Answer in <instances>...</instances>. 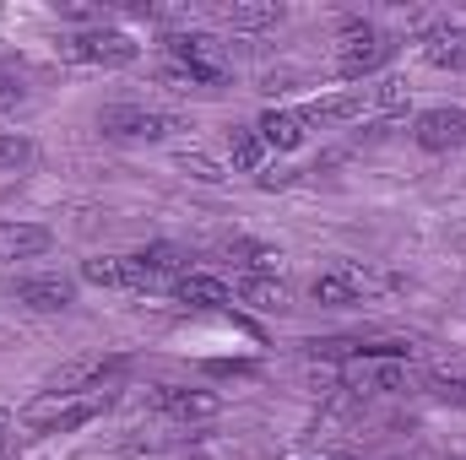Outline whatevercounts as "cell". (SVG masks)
Returning <instances> with one entry per match:
<instances>
[{
    "label": "cell",
    "instance_id": "1",
    "mask_svg": "<svg viewBox=\"0 0 466 460\" xmlns=\"http://www.w3.org/2000/svg\"><path fill=\"white\" fill-rule=\"evenodd\" d=\"M115 406V390H87V395H44L27 406V428L38 434H71V428H87L93 417H104Z\"/></svg>",
    "mask_w": 466,
    "mask_h": 460
},
{
    "label": "cell",
    "instance_id": "2",
    "mask_svg": "<svg viewBox=\"0 0 466 460\" xmlns=\"http://www.w3.org/2000/svg\"><path fill=\"white\" fill-rule=\"evenodd\" d=\"M396 60V38H385L380 27L369 22H348L342 27V49H337V76L342 82H358V76H374Z\"/></svg>",
    "mask_w": 466,
    "mask_h": 460
},
{
    "label": "cell",
    "instance_id": "3",
    "mask_svg": "<svg viewBox=\"0 0 466 460\" xmlns=\"http://www.w3.org/2000/svg\"><path fill=\"white\" fill-rule=\"evenodd\" d=\"M55 55L66 60V65H136V38L130 33H115V27H98V33H71V38H60L55 44Z\"/></svg>",
    "mask_w": 466,
    "mask_h": 460
},
{
    "label": "cell",
    "instance_id": "4",
    "mask_svg": "<svg viewBox=\"0 0 466 460\" xmlns=\"http://www.w3.org/2000/svg\"><path fill=\"white\" fill-rule=\"evenodd\" d=\"M337 379L352 395H401V390H412V363L407 357H352V363H342Z\"/></svg>",
    "mask_w": 466,
    "mask_h": 460
},
{
    "label": "cell",
    "instance_id": "5",
    "mask_svg": "<svg viewBox=\"0 0 466 460\" xmlns=\"http://www.w3.org/2000/svg\"><path fill=\"white\" fill-rule=\"evenodd\" d=\"M98 130L109 141H163L179 130V119L163 109H147V104H109V109H98Z\"/></svg>",
    "mask_w": 466,
    "mask_h": 460
},
{
    "label": "cell",
    "instance_id": "6",
    "mask_svg": "<svg viewBox=\"0 0 466 460\" xmlns=\"http://www.w3.org/2000/svg\"><path fill=\"white\" fill-rule=\"evenodd\" d=\"M163 44H168V65L190 71L201 87H218V82H223L228 60H223V44H218L212 33H168Z\"/></svg>",
    "mask_w": 466,
    "mask_h": 460
},
{
    "label": "cell",
    "instance_id": "7",
    "mask_svg": "<svg viewBox=\"0 0 466 460\" xmlns=\"http://www.w3.org/2000/svg\"><path fill=\"white\" fill-rule=\"evenodd\" d=\"M82 282H93V287H119V293H157V287H168L163 276L147 271L141 255H93V260H82Z\"/></svg>",
    "mask_w": 466,
    "mask_h": 460
},
{
    "label": "cell",
    "instance_id": "8",
    "mask_svg": "<svg viewBox=\"0 0 466 460\" xmlns=\"http://www.w3.org/2000/svg\"><path fill=\"white\" fill-rule=\"evenodd\" d=\"M147 406L163 412V417H174V423H201V417L223 412V395L218 390H190V385H152Z\"/></svg>",
    "mask_w": 466,
    "mask_h": 460
},
{
    "label": "cell",
    "instance_id": "9",
    "mask_svg": "<svg viewBox=\"0 0 466 460\" xmlns=\"http://www.w3.org/2000/svg\"><path fill=\"white\" fill-rule=\"evenodd\" d=\"M5 293H11V304H22L33 315H60V309L76 304V282L71 276H16Z\"/></svg>",
    "mask_w": 466,
    "mask_h": 460
},
{
    "label": "cell",
    "instance_id": "10",
    "mask_svg": "<svg viewBox=\"0 0 466 460\" xmlns=\"http://www.w3.org/2000/svg\"><path fill=\"white\" fill-rule=\"evenodd\" d=\"M374 287H385V276H374V271H363V265H331V271H320V276L309 282L315 304H363Z\"/></svg>",
    "mask_w": 466,
    "mask_h": 460
},
{
    "label": "cell",
    "instance_id": "11",
    "mask_svg": "<svg viewBox=\"0 0 466 460\" xmlns=\"http://www.w3.org/2000/svg\"><path fill=\"white\" fill-rule=\"evenodd\" d=\"M412 141L423 152H456V146H466V109H456V104L423 109L418 125H412Z\"/></svg>",
    "mask_w": 466,
    "mask_h": 460
},
{
    "label": "cell",
    "instance_id": "12",
    "mask_svg": "<svg viewBox=\"0 0 466 460\" xmlns=\"http://www.w3.org/2000/svg\"><path fill=\"white\" fill-rule=\"evenodd\" d=\"M49 244H55V233L38 223H0V265L38 260V255H49Z\"/></svg>",
    "mask_w": 466,
    "mask_h": 460
},
{
    "label": "cell",
    "instance_id": "13",
    "mask_svg": "<svg viewBox=\"0 0 466 460\" xmlns=\"http://www.w3.org/2000/svg\"><path fill=\"white\" fill-rule=\"evenodd\" d=\"M255 130H260L266 152H299L304 135H309V125H304L299 109H266V115L255 119Z\"/></svg>",
    "mask_w": 466,
    "mask_h": 460
},
{
    "label": "cell",
    "instance_id": "14",
    "mask_svg": "<svg viewBox=\"0 0 466 460\" xmlns=\"http://www.w3.org/2000/svg\"><path fill=\"white\" fill-rule=\"evenodd\" d=\"M168 293H174L179 304H190V309H228L233 304L228 282H223V276H207V271H185Z\"/></svg>",
    "mask_w": 466,
    "mask_h": 460
},
{
    "label": "cell",
    "instance_id": "15",
    "mask_svg": "<svg viewBox=\"0 0 466 460\" xmlns=\"http://www.w3.org/2000/svg\"><path fill=\"white\" fill-rule=\"evenodd\" d=\"M238 298H244L249 309H260V315L293 309V287H288L282 276H244V282H238Z\"/></svg>",
    "mask_w": 466,
    "mask_h": 460
},
{
    "label": "cell",
    "instance_id": "16",
    "mask_svg": "<svg viewBox=\"0 0 466 460\" xmlns=\"http://www.w3.org/2000/svg\"><path fill=\"white\" fill-rule=\"evenodd\" d=\"M423 60L434 71H466V27H434L423 38Z\"/></svg>",
    "mask_w": 466,
    "mask_h": 460
},
{
    "label": "cell",
    "instance_id": "17",
    "mask_svg": "<svg viewBox=\"0 0 466 460\" xmlns=\"http://www.w3.org/2000/svg\"><path fill=\"white\" fill-rule=\"evenodd\" d=\"M363 109H369L363 93H331V98L304 104L299 115H304V125H348V119H363Z\"/></svg>",
    "mask_w": 466,
    "mask_h": 460
},
{
    "label": "cell",
    "instance_id": "18",
    "mask_svg": "<svg viewBox=\"0 0 466 460\" xmlns=\"http://www.w3.org/2000/svg\"><path fill=\"white\" fill-rule=\"evenodd\" d=\"M223 255H228L244 276H277V265H282V249L255 244V238H228V244H223Z\"/></svg>",
    "mask_w": 466,
    "mask_h": 460
},
{
    "label": "cell",
    "instance_id": "19",
    "mask_svg": "<svg viewBox=\"0 0 466 460\" xmlns=\"http://www.w3.org/2000/svg\"><path fill=\"white\" fill-rule=\"evenodd\" d=\"M223 22L238 27V33H260V27L282 22V5H271V0H233V5H223Z\"/></svg>",
    "mask_w": 466,
    "mask_h": 460
},
{
    "label": "cell",
    "instance_id": "20",
    "mask_svg": "<svg viewBox=\"0 0 466 460\" xmlns=\"http://www.w3.org/2000/svg\"><path fill=\"white\" fill-rule=\"evenodd\" d=\"M228 152H233V168H238V174H260V168H266V141H260L255 125H233Z\"/></svg>",
    "mask_w": 466,
    "mask_h": 460
},
{
    "label": "cell",
    "instance_id": "21",
    "mask_svg": "<svg viewBox=\"0 0 466 460\" xmlns=\"http://www.w3.org/2000/svg\"><path fill=\"white\" fill-rule=\"evenodd\" d=\"M141 260H147V271H152V276H163L168 287L190 271V255H185L179 244H147V249H141Z\"/></svg>",
    "mask_w": 466,
    "mask_h": 460
},
{
    "label": "cell",
    "instance_id": "22",
    "mask_svg": "<svg viewBox=\"0 0 466 460\" xmlns=\"http://www.w3.org/2000/svg\"><path fill=\"white\" fill-rule=\"evenodd\" d=\"M363 98H369V109H380V115H407V104H412V87H407L401 76H385V82H380V87H369Z\"/></svg>",
    "mask_w": 466,
    "mask_h": 460
},
{
    "label": "cell",
    "instance_id": "23",
    "mask_svg": "<svg viewBox=\"0 0 466 460\" xmlns=\"http://www.w3.org/2000/svg\"><path fill=\"white\" fill-rule=\"evenodd\" d=\"M429 395H434L440 406L466 412V374H429Z\"/></svg>",
    "mask_w": 466,
    "mask_h": 460
},
{
    "label": "cell",
    "instance_id": "24",
    "mask_svg": "<svg viewBox=\"0 0 466 460\" xmlns=\"http://www.w3.org/2000/svg\"><path fill=\"white\" fill-rule=\"evenodd\" d=\"M33 157H38V146H33L27 135H16V130H11V135H0V168H11V174H16V168H27Z\"/></svg>",
    "mask_w": 466,
    "mask_h": 460
},
{
    "label": "cell",
    "instance_id": "25",
    "mask_svg": "<svg viewBox=\"0 0 466 460\" xmlns=\"http://www.w3.org/2000/svg\"><path fill=\"white\" fill-rule=\"evenodd\" d=\"M179 168H185L190 179H207V185H218V179H223V168H218L207 152H179Z\"/></svg>",
    "mask_w": 466,
    "mask_h": 460
},
{
    "label": "cell",
    "instance_id": "26",
    "mask_svg": "<svg viewBox=\"0 0 466 460\" xmlns=\"http://www.w3.org/2000/svg\"><path fill=\"white\" fill-rule=\"evenodd\" d=\"M22 104H27V87L0 71V115H11V109H22Z\"/></svg>",
    "mask_w": 466,
    "mask_h": 460
},
{
    "label": "cell",
    "instance_id": "27",
    "mask_svg": "<svg viewBox=\"0 0 466 460\" xmlns=\"http://www.w3.org/2000/svg\"><path fill=\"white\" fill-rule=\"evenodd\" d=\"M11 428H16V423H11V412L0 406V460H5V450H11Z\"/></svg>",
    "mask_w": 466,
    "mask_h": 460
}]
</instances>
